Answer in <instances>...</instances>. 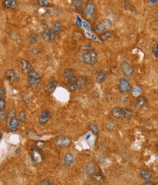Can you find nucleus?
Here are the masks:
<instances>
[{
    "mask_svg": "<svg viewBox=\"0 0 158 185\" xmlns=\"http://www.w3.org/2000/svg\"><path fill=\"white\" fill-rule=\"evenodd\" d=\"M41 80H42V78H41L40 75L35 70L31 69L27 73V84L28 87L32 88V89L39 88L41 83Z\"/></svg>",
    "mask_w": 158,
    "mask_h": 185,
    "instance_id": "nucleus-1",
    "label": "nucleus"
},
{
    "mask_svg": "<svg viewBox=\"0 0 158 185\" xmlns=\"http://www.w3.org/2000/svg\"><path fill=\"white\" fill-rule=\"evenodd\" d=\"M82 60L86 64L94 65L98 62V53L93 50L85 51L82 54Z\"/></svg>",
    "mask_w": 158,
    "mask_h": 185,
    "instance_id": "nucleus-2",
    "label": "nucleus"
},
{
    "mask_svg": "<svg viewBox=\"0 0 158 185\" xmlns=\"http://www.w3.org/2000/svg\"><path fill=\"white\" fill-rule=\"evenodd\" d=\"M95 10H96L95 5L93 4L92 2L88 1L87 2L85 3V6H84L83 15L85 16L86 19L91 20L95 14Z\"/></svg>",
    "mask_w": 158,
    "mask_h": 185,
    "instance_id": "nucleus-3",
    "label": "nucleus"
},
{
    "mask_svg": "<svg viewBox=\"0 0 158 185\" xmlns=\"http://www.w3.org/2000/svg\"><path fill=\"white\" fill-rule=\"evenodd\" d=\"M31 159L33 160L34 163H42L44 159V155H43L42 151L38 147L35 146L34 147L33 149L31 150Z\"/></svg>",
    "mask_w": 158,
    "mask_h": 185,
    "instance_id": "nucleus-4",
    "label": "nucleus"
},
{
    "mask_svg": "<svg viewBox=\"0 0 158 185\" xmlns=\"http://www.w3.org/2000/svg\"><path fill=\"white\" fill-rule=\"evenodd\" d=\"M120 69L126 78H131L133 75L134 70L131 64L127 63L126 62H123L120 64Z\"/></svg>",
    "mask_w": 158,
    "mask_h": 185,
    "instance_id": "nucleus-5",
    "label": "nucleus"
},
{
    "mask_svg": "<svg viewBox=\"0 0 158 185\" xmlns=\"http://www.w3.org/2000/svg\"><path fill=\"white\" fill-rule=\"evenodd\" d=\"M71 143V139L68 136H59L55 140V144L59 148H66L70 146Z\"/></svg>",
    "mask_w": 158,
    "mask_h": 185,
    "instance_id": "nucleus-6",
    "label": "nucleus"
},
{
    "mask_svg": "<svg viewBox=\"0 0 158 185\" xmlns=\"http://www.w3.org/2000/svg\"><path fill=\"white\" fill-rule=\"evenodd\" d=\"M56 36L57 35L54 33L52 29H46L42 32V38L47 43H50L54 40Z\"/></svg>",
    "mask_w": 158,
    "mask_h": 185,
    "instance_id": "nucleus-7",
    "label": "nucleus"
},
{
    "mask_svg": "<svg viewBox=\"0 0 158 185\" xmlns=\"http://www.w3.org/2000/svg\"><path fill=\"white\" fill-rule=\"evenodd\" d=\"M19 67L23 74H27V73L31 70V64L27 59H21L19 64Z\"/></svg>",
    "mask_w": 158,
    "mask_h": 185,
    "instance_id": "nucleus-8",
    "label": "nucleus"
},
{
    "mask_svg": "<svg viewBox=\"0 0 158 185\" xmlns=\"http://www.w3.org/2000/svg\"><path fill=\"white\" fill-rule=\"evenodd\" d=\"M5 78L8 81H10V83H14L16 82L17 81H18L19 76L17 74L15 70L13 69H10L6 71L5 73Z\"/></svg>",
    "mask_w": 158,
    "mask_h": 185,
    "instance_id": "nucleus-9",
    "label": "nucleus"
},
{
    "mask_svg": "<svg viewBox=\"0 0 158 185\" xmlns=\"http://www.w3.org/2000/svg\"><path fill=\"white\" fill-rule=\"evenodd\" d=\"M111 26V23L110 21L108 20H104V21L100 22L99 24H98L95 27L94 31L97 32V33H99L101 32H106L107 29H109Z\"/></svg>",
    "mask_w": 158,
    "mask_h": 185,
    "instance_id": "nucleus-10",
    "label": "nucleus"
},
{
    "mask_svg": "<svg viewBox=\"0 0 158 185\" xmlns=\"http://www.w3.org/2000/svg\"><path fill=\"white\" fill-rule=\"evenodd\" d=\"M119 90L121 92H127L131 89V85L128 81L124 78H120L119 80V85H118Z\"/></svg>",
    "mask_w": 158,
    "mask_h": 185,
    "instance_id": "nucleus-11",
    "label": "nucleus"
},
{
    "mask_svg": "<svg viewBox=\"0 0 158 185\" xmlns=\"http://www.w3.org/2000/svg\"><path fill=\"white\" fill-rule=\"evenodd\" d=\"M57 85H58L57 81L53 78H51L49 81V83L47 84L45 88H44V91L48 94H52L53 92H54L57 87Z\"/></svg>",
    "mask_w": 158,
    "mask_h": 185,
    "instance_id": "nucleus-12",
    "label": "nucleus"
},
{
    "mask_svg": "<svg viewBox=\"0 0 158 185\" xmlns=\"http://www.w3.org/2000/svg\"><path fill=\"white\" fill-rule=\"evenodd\" d=\"M51 118V114L49 111H42V113L39 115L38 121L39 123L41 125H44L48 123V122L49 121L50 118Z\"/></svg>",
    "mask_w": 158,
    "mask_h": 185,
    "instance_id": "nucleus-13",
    "label": "nucleus"
},
{
    "mask_svg": "<svg viewBox=\"0 0 158 185\" xmlns=\"http://www.w3.org/2000/svg\"><path fill=\"white\" fill-rule=\"evenodd\" d=\"M147 102H148V100H147L146 98H145L143 96H139V98H137V99H136L135 102H134V107L136 109H139H139L143 108V107L146 106Z\"/></svg>",
    "mask_w": 158,
    "mask_h": 185,
    "instance_id": "nucleus-14",
    "label": "nucleus"
},
{
    "mask_svg": "<svg viewBox=\"0 0 158 185\" xmlns=\"http://www.w3.org/2000/svg\"><path fill=\"white\" fill-rule=\"evenodd\" d=\"M2 4L3 8L7 10H14L18 7L17 0H2Z\"/></svg>",
    "mask_w": 158,
    "mask_h": 185,
    "instance_id": "nucleus-15",
    "label": "nucleus"
},
{
    "mask_svg": "<svg viewBox=\"0 0 158 185\" xmlns=\"http://www.w3.org/2000/svg\"><path fill=\"white\" fill-rule=\"evenodd\" d=\"M68 82H67V87L69 89V90L70 91H74L77 89V78L73 75L71 76V78H69V79H67Z\"/></svg>",
    "mask_w": 158,
    "mask_h": 185,
    "instance_id": "nucleus-16",
    "label": "nucleus"
},
{
    "mask_svg": "<svg viewBox=\"0 0 158 185\" xmlns=\"http://www.w3.org/2000/svg\"><path fill=\"white\" fill-rule=\"evenodd\" d=\"M87 84H88V79H87V77L85 76L80 77V78H79L77 80V89H80V90H82V89L86 88Z\"/></svg>",
    "mask_w": 158,
    "mask_h": 185,
    "instance_id": "nucleus-17",
    "label": "nucleus"
},
{
    "mask_svg": "<svg viewBox=\"0 0 158 185\" xmlns=\"http://www.w3.org/2000/svg\"><path fill=\"white\" fill-rule=\"evenodd\" d=\"M112 115L117 121H121L123 119V110L121 108H114L112 111Z\"/></svg>",
    "mask_w": 158,
    "mask_h": 185,
    "instance_id": "nucleus-18",
    "label": "nucleus"
},
{
    "mask_svg": "<svg viewBox=\"0 0 158 185\" xmlns=\"http://www.w3.org/2000/svg\"><path fill=\"white\" fill-rule=\"evenodd\" d=\"M19 127V121L17 118L13 116V117L10 118V122H9L8 127L11 131H15Z\"/></svg>",
    "mask_w": 158,
    "mask_h": 185,
    "instance_id": "nucleus-19",
    "label": "nucleus"
},
{
    "mask_svg": "<svg viewBox=\"0 0 158 185\" xmlns=\"http://www.w3.org/2000/svg\"><path fill=\"white\" fill-rule=\"evenodd\" d=\"M91 179H92V180L94 181V182H96V183H100L101 181H103L104 179V176L103 173L100 171L93 172V173H91Z\"/></svg>",
    "mask_w": 158,
    "mask_h": 185,
    "instance_id": "nucleus-20",
    "label": "nucleus"
},
{
    "mask_svg": "<svg viewBox=\"0 0 158 185\" xmlns=\"http://www.w3.org/2000/svg\"><path fill=\"white\" fill-rule=\"evenodd\" d=\"M140 176L146 181H150L153 177V173L149 170H141L140 171Z\"/></svg>",
    "mask_w": 158,
    "mask_h": 185,
    "instance_id": "nucleus-21",
    "label": "nucleus"
},
{
    "mask_svg": "<svg viewBox=\"0 0 158 185\" xmlns=\"http://www.w3.org/2000/svg\"><path fill=\"white\" fill-rule=\"evenodd\" d=\"M64 163L67 166H73L74 163V156L71 153H67L64 157Z\"/></svg>",
    "mask_w": 158,
    "mask_h": 185,
    "instance_id": "nucleus-22",
    "label": "nucleus"
},
{
    "mask_svg": "<svg viewBox=\"0 0 158 185\" xmlns=\"http://www.w3.org/2000/svg\"><path fill=\"white\" fill-rule=\"evenodd\" d=\"M107 76H108V73H107V72L103 71V70H100L99 72H98V73H97V75H96L97 82L99 84L103 83L104 81L107 79Z\"/></svg>",
    "mask_w": 158,
    "mask_h": 185,
    "instance_id": "nucleus-23",
    "label": "nucleus"
},
{
    "mask_svg": "<svg viewBox=\"0 0 158 185\" xmlns=\"http://www.w3.org/2000/svg\"><path fill=\"white\" fill-rule=\"evenodd\" d=\"M71 5L76 10H81L84 7V0H72Z\"/></svg>",
    "mask_w": 158,
    "mask_h": 185,
    "instance_id": "nucleus-24",
    "label": "nucleus"
},
{
    "mask_svg": "<svg viewBox=\"0 0 158 185\" xmlns=\"http://www.w3.org/2000/svg\"><path fill=\"white\" fill-rule=\"evenodd\" d=\"M123 110V117L124 119L128 120L132 117V111L127 108H122Z\"/></svg>",
    "mask_w": 158,
    "mask_h": 185,
    "instance_id": "nucleus-25",
    "label": "nucleus"
},
{
    "mask_svg": "<svg viewBox=\"0 0 158 185\" xmlns=\"http://www.w3.org/2000/svg\"><path fill=\"white\" fill-rule=\"evenodd\" d=\"M113 35L112 32H111L110 31H106L104 32L103 33L100 34L99 35V39L100 41H106L107 39H108L110 38V37H112Z\"/></svg>",
    "mask_w": 158,
    "mask_h": 185,
    "instance_id": "nucleus-26",
    "label": "nucleus"
},
{
    "mask_svg": "<svg viewBox=\"0 0 158 185\" xmlns=\"http://www.w3.org/2000/svg\"><path fill=\"white\" fill-rule=\"evenodd\" d=\"M52 29H53V31L54 32V33L56 35H59V34L61 33V32L62 30V24L61 23L59 22V21H57V22H55V24H54V26H53V27L52 28Z\"/></svg>",
    "mask_w": 158,
    "mask_h": 185,
    "instance_id": "nucleus-27",
    "label": "nucleus"
},
{
    "mask_svg": "<svg viewBox=\"0 0 158 185\" xmlns=\"http://www.w3.org/2000/svg\"><path fill=\"white\" fill-rule=\"evenodd\" d=\"M18 119L19 122H23V123H24V122H26V119H27V117H26V113L25 111H21V112L19 113L18 114Z\"/></svg>",
    "mask_w": 158,
    "mask_h": 185,
    "instance_id": "nucleus-28",
    "label": "nucleus"
},
{
    "mask_svg": "<svg viewBox=\"0 0 158 185\" xmlns=\"http://www.w3.org/2000/svg\"><path fill=\"white\" fill-rule=\"evenodd\" d=\"M28 39L31 44H36L38 42V35L35 33H32L28 37Z\"/></svg>",
    "mask_w": 158,
    "mask_h": 185,
    "instance_id": "nucleus-29",
    "label": "nucleus"
},
{
    "mask_svg": "<svg viewBox=\"0 0 158 185\" xmlns=\"http://www.w3.org/2000/svg\"><path fill=\"white\" fill-rule=\"evenodd\" d=\"M89 130L94 135H98L99 132V127L96 124H91L89 126Z\"/></svg>",
    "mask_w": 158,
    "mask_h": 185,
    "instance_id": "nucleus-30",
    "label": "nucleus"
},
{
    "mask_svg": "<svg viewBox=\"0 0 158 185\" xmlns=\"http://www.w3.org/2000/svg\"><path fill=\"white\" fill-rule=\"evenodd\" d=\"M39 6L42 8H48L50 6V0H37Z\"/></svg>",
    "mask_w": 158,
    "mask_h": 185,
    "instance_id": "nucleus-31",
    "label": "nucleus"
},
{
    "mask_svg": "<svg viewBox=\"0 0 158 185\" xmlns=\"http://www.w3.org/2000/svg\"><path fill=\"white\" fill-rule=\"evenodd\" d=\"M74 70L72 69H67L66 70L65 72H64V78L66 79H69V78H71V76L74 75Z\"/></svg>",
    "mask_w": 158,
    "mask_h": 185,
    "instance_id": "nucleus-32",
    "label": "nucleus"
},
{
    "mask_svg": "<svg viewBox=\"0 0 158 185\" xmlns=\"http://www.w3.org/2000/svg\"><path fill=\"white\" fill-rule=\"evenodd\" d=\"M152 53L156 59L158 58V47H157V43H155L153 46V47L152 48Z\"/></svg>",
    "mask_w": 158,
    "mask_h": 185,
    "instance_id": "nucleus-33",
    "label": "nucleus"
},
{
    "mask_svg": "<svg viewBox=\"0 0 158 185\" xmlns=\"http://www.w3.org/2000/svg\"><path fill=\"white\" fill-rule=\"evenodd\" d=\"M8 118V115L5 112L4 110H0V119L2 121H5Z\"/></svg>",
    "mask_w": 158,
    "mask_h": 185,
    "instance_id": "nucleus-34",
    "label": "nucleus"
},
{
    "mask_svg": "<svg viewBox=\"0 0 158 185\" xmlns=\"http://www.w3.org/2000/svg\"><path fill=\"white\" fill-rule=\"evenodd\" d=\"M6 107V102L4 100V98L0 99V110H5Z\"/></svg>",
    "mask_w": 158,
    "mask_h": 185,
    "instance_id": "nucleus-35",
    "label": "nucleus"
},
{
    "mask_svg": "<svg viewBox=\"0 0 158 185\" xmlns=\"http://www.w3.org/2000/svg\"><path fill=\"white\" fill-rule=\"evenodd\" d=\"M15 108H12L11 110L9 111L8 117L12 118V117H13V116H15Z\"/></svg>",
    "mask_w": 158,
    "mask_h": 185,
    "instance_id": "nucleus-36",
    "label": "nucleus"
},
{
    "mask_svg": "<svg viewBox=\"0 0 158 185\" xmlns=\"http://www.w3.org/2000/svg\"><path fill=\"white\" fill-rule=\"evenodd\" d=\"M31 52H32V53H33V54H35V55H39V54H40L41 53H42L41 50L38 48H34V49L31 51Z\"/></svg>",
    "mask_w": 158,
    "mask_h": 185,
    "instance_id": "nucleus-37",
    "label": "nucleus"
},
{
    "mask_svg": "<svg viewBox=\"0 0 158 185\" xmlns=\"http://www.w3.org/2000/svg\"><path fill=\"white\" fill-rule=\"evenodd\" d=\"M39 184H46V185H49L50 184V179H44L40 181Z\"/></svg>",
    "mask_w": 158,
    "mask_h": 185,
    "instance_id": "nucleus-38",
    "label": "nucleus"
},
{
    "mask_svg": "<svg viewBox=\"0 0 158 185\" xmlns=\"http://www.w3.org/2000/svg\"><path fill=\"white\" fill-rule=\"evenodd\" d=\"M141 92H142V90H141V89L140 87H136L135 89H134V91H133L134 94H141Z\"/></svg>",
    "mask_w": 158,
    "mask_h": 185,
    "instance_id": "nucleus-39",
    "label": "nucleus"
},
{
    "mask_svg": "<svg viewBox=\"0 0 158 185\" xmlns=\"http://www.w3.org/2000/svg\"><path fill=\"white\" fill-rule=\"evenodd\" d=\"M5 95V90L4 88H3L2 86H0V99L3 98V96Z\"/></svg>",
    "mask_w": 158,
    "mask_h": 185,
    "instance_id": "nucleus-40",
    "label": "nucleus"
},
{
    "mask_svg": "<svg viewBox=\"0 0 158 185\" xmlns=\"http://www.w3.org/2000/svg\"><path fill=\"white\" fill-rule=\"evenodd\" d=\"M143 185H154V184H154L153 182H151L150 181H147V182H145L143 184Z\"/></svg>",
    "mask_w": 158,
    "mask_h": 185,
    "instance_id": "nucleus-41",
    "label": "nucleus"
},
{
    "mask_svg": "<svg viewBox=\"0 0 158 185\" xmlns=\"http://www.w3.org/2000/svg\"><path fill=\"white\" fill-rule=\"evenodd\" d=\"M2 138V131H1V129H0V139H1Z\"/></svg>",
    "mask_w": 158,
    "mask_h": 185,
    "instance_id": "nucleus-42",
    "label": "nucleus"
}]
</instances>
